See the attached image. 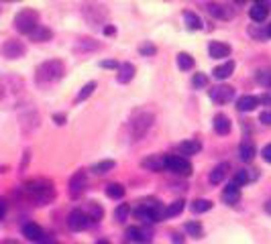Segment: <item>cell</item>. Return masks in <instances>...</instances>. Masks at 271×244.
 Returning <instances> with one entry per match:
<instances>
[{
	"instance_id": "obj_1",
	"label": "cell",
	"mask_w": 271,
	"mask_h": 244,
	"mask_svg": "<svg viewBox=\"0 0 271 244\" xmlns=\"http://www.w3.org/2000/svg\"><path fill=\"white\" fill-rule=\"evenodd\" d=\"M23 191H25V197H29L33 204L37 206H47L55 199V187L49 179H31L23 185Z\"/></svg>"
},
{
	"instance_id": "obj_2",
	"label": "cell",
	"mask_w": 271,
	"mask_h": 244,
	"mask_svg": "<svg viewBox=\"0 0 271 244\" xmlns=\"http://www.w3.org/2000/svg\"><path fill=\"white\" fill-rule=\"evenodd\" d=\"M63 75H65V63L61 59H49V61H43L35 69V84L45 88V86L59 82Z\"/></svg>"
},
{
	"instance_id": "obj_3",
	"label": "cell",
	"mask_w": 271,
	"mask_h": 244,
	"mask_svg": "<svg viewBox=\"0 0 271 244\" xmlns=\"http://www.w3.org/2000/svg\"><path fill=\"white\" fill-rule=\"evenodd\" d=\"M23 79L17 75H3L0 77V104L7 106H15L19 104L21 96H23Z\"/></svg>"
},
{
	"instance_id": "obj_4",
	"label": "cell",
	"mask_w": 271,
	"mask_h": 244,
	"mask_svg": "<svg viewBox=\"0 0 271 244\" xmlns=\"http://www.w3.org/2000/svg\"><path fill=\"white\" fill-rule=\"evenodd\" d=\"M153 120H155V116L149 110H137V112H132L128 125H126L128 135H130V141L143 139L149 133V129L153 127Z\"/></svg>"
},
{
	"instance_id": "obj_5",
	"label": "cell",
	"mask_w": 271,
	"mask_h": 244,
	"mask_svg": "<svg viewBox=\"0 0 271 244\" xmlns=\"http://www.w3.org/2000/svg\"><path fill=\"white\" fill-rule=\"evenodd\" d=\"M39 27V13L35 9H23L15 17V29L23 35H31Z\"/></svg>"
},
{
	"instance_id": "obj_6",
	"label": "cell",
	"mask_w": 271,
	"mask_h": 244,
	"mask_svg": "<svg viewBox=\"0 0 271 244\" xmlns=\"http://www.w3.org/2000/svg\"><path fill=\"white\" fill-rule=\"evenodd\" d=\"M165 169L176 173V175H182V177L192 175V163L180 155H167L165 157Z\"/></svg>"
},
{
	"instance_id": "obj_7",
	"label": "cell",
	"mask_w": 271,
	"mask_h": 244,
	"mask_svg": "<svg viewBox=\"0 0 271 244\" xmlns=\"http://www.w3.org/2000/svg\"><path fill=\"white\" fill-rule=\"evenodd\" d=\"M234 98V88L232 86H226V84H220V86H214L210 90V100L218 106H224L228 104L230 100Z\"/></svg>"
},
{
	"instance_id": "obj_8",
	"label": "cell",
	"mask_w": 271,
	"mask_h": 244,
	"mask_svg": "<svg viewBox=\"0 0 271 244\" xmlns=\"http://www.w3.org/2000/svg\"><path fill=\"white\" fill-rule=\"evenodd\" d=\"M0 51H3V55H5L7 59H19V57H23V55H25L27 47H25V43H23V41H19V39H9V41H5V43H3Z\"/></svg>"
},
{
	"instance_id": "obj_9",
	"label": "cell",
	"mask_w": 271,
	"mask_h": 244,
	"mask_svg": "<svg viewBox=\"0 0 271 244\" xmlns=\"http://www.w3.org/2000/svg\"><path fill=\"white\" fill-rule=\"evenodd\" d=\"M206 11L218 19V21H230L234 17V9L230 5H220V3H208L206 5Z\"/></svg>"
},
{
	"instance_id": "obj_10",
	"label": "cell",
	"mask_w": 271,
	"mask_h": 244,
	"mask_svg": "<svg viewBox=\"0 0 271 244\" xmlns=\"http://www.w3.org/2000/svg\"><path fill=\"white\" fill-rule=\"evenodd\" d=\"M126 236L132 242H149L153 236V230L151 226H130L126 228Z\"/></svg>"
},
{
	"instance_id": "obj_11",
	"label": "cell",
	"mask_w": 271,
	"mask_h": 244,
	"mask_svg": "<svg viewBox=\"0 0 271 244\" xmlns=\"http://www.w3.org/2000/svg\"><path fill=\"white\" fill-rule=\"evenodd\" d=\"M67 226H70V230L80 232V230H86L90 226V220L86 218V214L82 210H74L70 214V218H67Z\"/></svg>"
},
{
	"instance_id": "obj_12",
	"label": "cell",
	"mask_w": 271,
	"mask_h": 244,
	"mask_svg": "<svg viewBox=\"0 0 271 244\" xmlns=\"http://www.w3.org/2000/svg\"><path fill=\"white\" fill-rule=\"evenodd\" d=\"M88 187V177H86V171H78L72 179H70V195L78 197L84 189Z\"/></svg>"
},
{
	"instance_id": "obj_13",
	"label": "cell",
	"mask_w": 271,
	"mask_h": 244,
	"mask_svg": "<svg viewBox=\"0 0 271 244\" xmlns=\"http://www.w3.org/2000/svg\"><path fill=\"white\" fill-rule=\"evenodd\" d=\"M212 127H214V133L216 135H220V137H224V135H228L230 133V118L226 116V114H222V112H218L216 116H214V120H212Z\"/></svg>"
},
{
	"instance_id": "obj_14",
	"label": "cell",
	"mask_w": 271,
	"mask_h": 244,
	"mask_svg": "<svg viewBox=\"0 0 271 244\" xmlns=\"http://www.w3.org/2000/svg\"><path fill=\"white\" fill-rule=\"evenodd\" d=\"M269 15V5L267 3H255L251 9H249V17L253 23H263Z\"/></svg>"
},
{
	"instance_id": "obj_15",
	"label": "cell",
	"mask_w": 271,
	"mask_h": 244,
	"mask_svg": "<svg viewBox=\"0 0 271 244\" xmlns=\"http://www.w3.org/2000/svg\"><path fill=\"white\" fill-rule=\"evenodd\" d=\"M84 17L90 21V23H104L106 19V9L104 7H84Z\"/></svg>"
},
{
	"instance_id": "obj_16",
	"label": "cell",
	"mask_w": 271,
	"mask_h": 244,
	"mask_svg": "<svg viewBox=\"0 0 271 244\" xmlns=\"http://www.w3.org/2000/svg\"><path fill=\"white\" fill-rule=\"evenodd\" d=\"M208 53L212 59H222V57H228L230 55V45L222 43V41H212L208 45Z\"/></svg>"
},
{
	"instance_id": "obj_17",
	"label": "cell",
	"mask_w": 271,
	"mask_h": 244,
	"mask_svg": "<svg viewBox=\"0 0 271 244\" xmlns=\"http://www.w3.org/2000/svg\"><path fill=\"white\" fill-rule=\"evenodd\" d=\"M255 179H259V173L257 171H253V169H241V171L234 173V177H232L230 183L236 185V187H241V185H245L249 181H255Z\"/></svg>"
},
{
	"instance_id": "obj_18",
	"label": "cell",
	"mask_w": 271,
	"mask_h": 244,
	"mask_svg": "<svg viewBox=\"0 0 271 244\" xmlns=\"http://www.w3.org/2000/svg\"><path fill=\"white\" fill-rule=\"evenodd\" d=\"M134 73H137V67H134L132 63H128V61H124V63L118 65L116 79H118V84H128L134 77Z\"/></svg>"
},
{
	"instance_id": "obj_19",
	"label": "cell",
	"mask_w": 271,
	"mask_h": 244,
	"mask_svg": "<svg viewBox=\"0 0 271 244\" xmlns=\"http://www.w3.org/2000/svg\"><path fill=\"white\" fill-rule=\"evenodd\" d=\"M82 212L86 214V218H88L90 222H100V220L104 218V210H102V206H100L98 201H88L86 208H84Z\"/></svg>"
},
{
	"instance_id": "obj_20",
	"label": "cell",
	"mask_w": 271,
	"mask_h": 244,
	"mask_svg": "<svg viewBox=\"0 0 271 244\" xmlns=\"http://www.w3.org/2000/svg\"><path fill=\"white\" fill-rule=\"evenodd\" d=\"M141 165L149 171H165V157L163 155H151L141 161Z\"/></svg>"
},
{
	"instance_id": "obj_21",
	"label": "cell",
	"mask_w": 271,
	"mask_h": 244,
	"mask_svg": "<svg viewBox=\"0 0 271 244\" xmlns=\"http://www.w3.org/2000/svg\"><path fill=\"white\" fill-rule=\"evenodd\" d=\"M222 199H224V204H228V206H236V204L241 201V187L228 183V185L222 189Z\"/></svg>"
},
{
	"instance_id": "obj_22",
	"label": "cell",
	"mask_w": 271,
	"mask_h": 244,
	"mask_svg": "<svg viewBox=\"0 0 271 244\" xmlns=\"http://www.w3.org/2000/svg\"><path fill=\"white\" fill-rule=\"evenodd\" d=\"M228 169H230V165H228V163H220V165H216V167L210 171V175H208V181H210L212 185H218V183H222V179L228 175Z\"/></svg>"
},
{
	"instance_id": "obj_23",
	"label": "cell",
	"mask_w": 271,
	"mask_h": 244,
	"mask_svg": "<svg viewBox=\"0 0 271 244\" xmlns=\"http://www.w3.org/2000/svg\"><path fill=\"white\" fill-rule=\"evenodd\" d=\"M23 236L27 240H31V242H37V240L43 238V228L39 224H35V222H29V224L23 226Z\"/></svg>"
},
{
	"instance_id": "obj_24",
	"label": "cell",
	"mask_w": 271,
	"mask_h": 244,
	"mask_svg": "<svg viewBox=\"0 0 271 244\" xmlns=\"http://www.w3.org/2000/svg\"><path fill=\"white\" fill-rule=\"evenodd\" d=\"M255 145L249 141V139H245L241 145H239V157H241V161H245V163H249V161H253L255 159Z\"/></svg>"
},
{
	"instance_id": "obj_25",
	"label": "cell",
	"mask_w": 271,
	"mask_h": 244,
	"mask_svg": "<svg viewBox=\"0 0 271 244\" xmlns=\"http://www.w3.org/2000/svg\"><path fill=\"white\" fill-rule=\"evenodd\" d=\"M178 151H180L182 155H198V153L202 151V145H200V141L190 139V141L180 143V145H178Z\"/></svg>"
},
{
	"instance_id": "obj_26",
	"label": "cell",
	"mask_w": 271,
	"mask_h": 244,
	"mask_svg": "<svg viewBox=\"0 0 271 244\" xmlns=\"http://www.w3.org/2000/svg\"><path fill=\"white\" fill-rule=\"evenodd\" d=\"M232 71H234V61H224L222 65H218V67H214V71H212V75L216 77V79H226V77H230L232 75Z\"/></svg>"
},
{
	"instance_id": "obj_27",
	"label": "cell",
	"mask_w": 271,
	"mask_h": 244,
	"mask_svg": "<svg viewBox=\"0 0 271 244\" xmlns=\"http://www.w3.org/2000/svg\"><path fill=\"white\" fill-rule=\"evenodd\" d=\"M257 104H259V98L257 96H241L236 100V108L241 112H251V110L257 108Z\"/></svg>"
},
{
	"instance_id": "obj_28",
	"label": "cell",
	"mask_w": 271,
	"mask_h": 244,
	"mask_svg": "<svg viewBox=\"0 0 271 244\" xmlns=\"http://www.w3.org/2000/svg\"><path fill=\"white\" fill-rule=\"evenodd\" d=\"M35 43H45V41H49L51 37H53V33H51V29L49 27H45V25H39L31 35H29Z\"/></svg>"
},
{
	"instance_id": "obj_29",
	"label": "cell",
	"mask_w": 271,
	"mask_h": 244,
	"mask_svg": "<svg viewBox=\"0 0 271 244\" xmlns=\"http://www.w3.org/2000/svg\"><path fill=\"white\" fill-rule=\"evenodd\" d=\"M184 21H186V27H188L190 31H198V29H202V21H200V17H198L196 13H192V11H184Z\"/></svg>"
},
{
	"instance_id": "obj_30",
	"label": "cell",
	"mask_w": 271,
	"mask_h": 244,
	"mask_svg": "<svg viewBox=\"0 0 271 244\" xmlns=\"http://www.w3.org/2000/svg\"><path fill=\"white\" fill-rule=\"evenodd\" d=\"M190 208H192V212H196V214H204V212H210V210H212V201H210V199H204V197H198V199H194V201L190 204Z\"/></svg>"
},
{
	"instance_id": "obj_31",
	"label": "cell",
	"mask_w": 271,
	"mask_h": 244,
	"mask_svg": "<svg viewBox=\"0 0 271 244\" xmlns=\"http://www.w3.org/2000/svg\"><path fill=\"white\" fill-rule=\"evenodd\" d=\"M178 67L182 71H190L194 67V57L190 53H178Z\"/></svg>"
},
{
	"instance_id": "obj_32",
	"label": "cell",
	"mask_w": 271,
	"mask_h": 244,
	"mask_svg": "<svg viewBox=\"0 0 271 244\" xmlns=\"http://www.w3.org/2000/svg\"><path fill=\"white\" fill-rule=\"evenodd\" d=\"M96 86H98L96 82H88V84H86V86H84V88L80 90V94L76 96V104H80V102H84V100H88V98H90V96L94 94V90H96Z\"/></svg>"
},
{
	"instance_id": "obj_33",
	"label": "cell",
	"mask_w": 271,
	"mask_h": 244,
	"mask_svg": "<svg viewBox=\"0 0 271 244\" xmlns=\"http://www.w3.org/2000/svg\"><path fill=\"white\" fill-rule=\"evenodd\" d=\"M114 161L112 159H104V161H100V163H94L92 165V171L96 173V175H102V173H108L110 169H114Z\"/></svg>"
},
{
	"instance_id": "obj_34",
	"label": "cell",
	"mask_w": 271,
	"mask_h": 244,
	"mask_svg": "<svg viewBox=\"0 0 271 244\" xmlns=\"http://www.w3.org/2000/svg\"><path fill=\"white\" fill-rule=\"evenodd\" d=\"M255 82L261 88H271V69H259L255 73Z\"/></svg>"
},
{
	"instance_id": "obj_35",
	"label": "cell",
	"mask_w": 271,
	"mask_h": 244,
	"mask_svg": "<svg viewBox=\"0 0 271 244\" xmlns=\"http://www.w3.org/2000/svg\"><path fill=\"white\" fill-rule=\"evenodd\" d=\"M186 232L192 236V238H202V234H204V230H202V224L200 222H196V220H190L188 224H186Z\"/></svg>"
},
{
	"instance_id": "obj_36",
	"label": "cell",
	"mask_w": 271,
	"mask_h": 244,
	"mask_svg": "<svg viewBox=\"0 0 271 244\" xmlns=\"http://www.w3.org/2000/svg\"><path fill=\"white\" fill-rule=\"evenodd\" d=\"M106 195L112 197V199H120L124 195V187L120 183H108L106 185Z\"/></svg>"
},
{
	"instance_id": "obj_37",
	"label": "cell",
	"mask_w": 271,
	"mask_h": 244,
	"mask_svg": "<svg viewBox=\"0 0 271 244\" xmlns=\"http://www.w3.org/2000/svg\"><path fill=\"white\" fill-rule=\"evenodd\" d=\"M249 35H251L253 39H257V41H265V39H267V31H265L261 25H253V27H249Z\"/></svg>"
},
{
	"instance_id": "obj_38",
	"label": "cell",
	"mask_w": 271,
	"mask_h": 244,
	"mask_svg": "<svg viewBox=\"0 0 271 244\" xmlns=\"http://www.w3.org/2000/svg\"><path fill=\"white\" fill-rule=\"evenodd\" d=\"M184 208H186V201H184V199H176V201L167 208V218H172V216H180V214L184 212Z\"/></svg>"
},
{
	"instance_id": "obj_39",
	"label": "cell",
	"mask_w": 271,
	"mask_h": 244,
	"mask_svg": "<svg viewBox=\"0 0 271 244\" xmlns=\"http://www.w3.org/2000/svg\"><path fill=\"white\" fill-rule=\"evenodd\" d=\"M192 84H194V88H196V90H202V88H206V86H208V75H206V73H194Z\"/></svg>"
},
{
	"instance_id": "obj_40",
	"label": "cell",
	"mask_w": 271,
	"mask_h": 244,
	"mask_svg": "<svg viewBox=\"0 0 271 244\" xmlns=\"http://www.w3.org/2000/svg\"><path fill=\"white\" fill-rule=\"evenodd\" d=\"M155 51H157V49H155V45H153L151 41H145V43L139 47V53H141V55H145V57L155 55Z\"/></svg>"
},
{
	"instance_id": "obj_41",
	"label": "cell",
	"mask_w": 271,
	"mask_h": 244,
	"mask_svg": "<svg viewBox=\"0 0 271 244\" xmlns=\"http://www.w3.org/2000/svg\"><path fill=\"white\" fill-rule=\"evenodd\" d=\"M128 212H130V208H128L126 204H120V206L114 210V218H116L118 222H124V218L128 216Z\"/></svg>"
},
{
	"instance_id": "obj_42",
	"label": "cell",
	"mask_w": 271,
	"mask_h": 244,
	"mask_svg": "<svg viewBox=\"0 0 271 244\" xmlns=\"http://www.w3.org/2000/svg\"><path fill=\"white\" fill-rule=\"evenodd\" d=\"M259 120L263 122V125H271V110H265L259 114Z\"/></svg>"
},
{
	"instance_id": "obj_43",
	"label": "cell",
	"mask_w": 271,
	"mask_h": 244,
	"mask_svg": "<svg viewBox=\"0 0 271 244\" xmlns=\"http://www.w3.org/2000/svg\"><path fill=\"white\" fill-rule=\"evenodd\" d=\"M100 67H110V69H118V63H116V61H112V59H104V61H100Z\"/></svg>"
},
{
	"instance_id": "obj_44",
	"label": "cell",
	"mask_w": 271,
	"mask_h": 244,
	"mask_svg": "<svg viewBox=\"0 0 271 244\" xmlns=\"http://www.w3.org/2000/svg\"><path fill=\"white\" fill-rule=\"evenodd\" d=\"M261 155H263V159H265L267 163H271V145H265L263 151H261Z\"/></svg>"
},
{
	"instance_id": "obj_45",
	"label": "cell",
	"mask_w": 271,
	"mask_h": 244,
	"mask_svg": "<svg viewBox=\"0 0 271 244\" xmlns=\"http://www.w3.org/2000/svg\"><path fill=\"white\" fill-rule=\"evenodd\" d=\"M5 214H7V201H5L3 197H0V220L5 218Z\"/></svg>"
},
{
	"instance_id": "obj_46",
	"label": "cell",
	"mask_w": 271,
	"mask_h": 244,
	"mask_svg": "<svg viewBox=\"0 0 271 244\" xmlns=\"http://www.w3.org/2000/svg\"><path fill=\"white\" fill-rule=\"evenodd\" d=\"M53 120H55V125H65V114H55Z\"/></svg>"
},
{
	"instance_id": "obj_47",
	"label": "cell",
	"mask_w": 271,
	"mask_h": 244,
	"mask_svg": "<svg viewBox=\"0 0 271 244\" xmlns=\"http://www.w3.org/2000/svg\"><path fill=\"white\" fill-rule=\"evenodd\" d=\"M114 33H116V31H114V27H110V25H108V27H104V35H106V37H108V35H114Z\"/></svg>"
},
{
	"instance_id": "obj_48",
	"label": "cell",
	"mask_w": 271,
	"mask_h": 244,
	"mask_svg": "<svg viewBox=\"0 0 271 244\" xmlns=\"http://www.w3.org/2000/svg\"><path fill=\"white\" fill-rule=\"evenodd\" d=\"M265 212H267V214H271V199H267V201H265Z\"/></svg>"
},
{
	"instance_id": "obj_49",
	"label": "cell",
	"mask_w": 271,
	"mask_h": 244,
	"mask_svg": "<svg viewBox=\"0 0 271 244\" xmlns=\"http://www.w3.org/2000/svg\"><path fill=\"white\" fill-rule=\"evenodd\" d=\"M3 244H19V242H17V240H5Z\"/></svg>"
},
{
	"instance_id": "obj_50",
	"label": "cell",
	"mask_w": 271,
	"mask_h": 244,
	"mask_svg": "<svg viewBox=\"0 0 271 244\" xmlns=\"http://www.w3.org/2000/svg\"><path fill=\"white\" fill-rule=\"evenodd\" d=\"M265 31H267V39H269V37H271V25H269V27H267Z\"/></svg>"
},
{
	"instance_id": "obj_51",
	"label": "cell",
	"mask_w": 271,
	"mask_h": 244,
	"mask_svg": "<svg viewBox=\"0 0 271 244\" xmlns=\"http://www.w3.org/2000/svg\"><path fill=\"white\" fill-rule=\"evenodd\" d=\"M96 244H110V242H108V240H98Z\"/></svg>"
}]
</instances>
